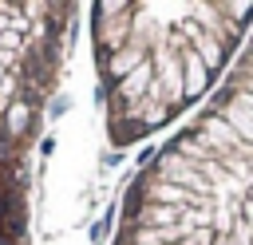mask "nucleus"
Wrapping results in <instances>:
<instances>
[{"mask_svg": "<svg viewBox=\"0 0 253 245\" xmlns=\"http://www.w3.org/2000/svg\"><path fill=\"white\" fill-rule=\"evenodd\" d=\"M75 20L79 4H0V134L16 122L43 119L67 59Z\"/></svg>", "mask_w": 253, "mask_h": 245, "instance_id": "nucleus-3", "label": "nucleus"}, {"mask_svg": "<svg viewBox=\"0 0 253 245\" xmlns=\"http://www.w3.org/2000/svg\"><path fill=\"white\" fill-rule=\"evenodd\" d=\"M43 119L0 134V245H32V150Z\"/></svg>", "mask_w": 253, "mask_h": 245, "instance_id": "nucleus-4", "label": "nucleus"}, {"mask_svg": "<svg viewBox=\"0 0 253 245\" xmlns=\"http://www.w3.org/2000/svg\"><path fill=\"white\" fill-rule=\"evenodd\" d=\"M111 245H253V36L123 190Z\"/></svg>", "mask_w": 253, "mask_h": 245, "instance_id": "nucleus-1", "label": "nucleus"}, {"mask_svg": "<svg viewBox=\"0 0 253 245\" xmlns=\"http://www.w3.org/2000/svg\"><path fill=\"white\" fill-rule=\"evenodd\" d=\"M91 59L115 150L154 138L237 63L253 4H91Z\"/></svg>", "mask_w": 253, "mask_h": 245, "instance_id": "nucleus-2", "label": "nucleus"}]
</instances>
